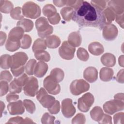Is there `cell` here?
Here are the masks:
<instances>
[{
    "mask_svg": "<svg viewBox=\"0 0 124 124\" xmlns=\"http://www.w3.org/2000/svg\"><path fill=\"white\" fill-rule=\"evenodd\" d=\"M72 19L81 27H91L102 30L106 25L103 11L86 1H83L74 10Z\"/></svg>",
    "mask_w": 124,
    "mask_h": 124,
    "instance_id": "cell-1",
    "label": "cell"
},
{
    "mask_svg": "<svg viewBox=\"0 0 124 124\" xmlns=\"http://www.w3.org/2000/svg\"><path fill=\"white\" fill-rule=\"evenodd\" d=\"M35 26L38 36L42 39L49 36L53 31V27L49 24L47 19L44 17H40L36 20Z\"/></svg>",
    "mask_w": 124,
    "mask_h": 124,
    "instance_id": "cell-2",
    "label": "cell"
},
{
    "mask_svg": "<svg viewBox=\"0 0 124 124\" xmlns=\"http://www.w3.org/2000/svg\"><path fill=\"white\" fill-rule=\"evenodd\" d=\"M24 16L32 19L38 17L41 15L40 6L33 1H28L24 4L22 8Z\"/></svg>",
    "mask_w": 124,
    "mask_h": 124,
    "instance_id": "cell-3",
    "label": "cell"
},
{
    "mask_svg": "<svg viewBox=\"0 0 124 124\" xmlns=\"http://www.w3.org/2000/svg\"><path fill=\"white\" fill-rule=\"evenodd\" d=\"M36 98L42 106L46 108H50L55 103L54 97L48 94L47 93L43 88H41L36 94Z\"/></svg>",
    "mask_w": 124,
    "mask_h": 124,
    "instance_id": "cell-4",
    "label": "cell"
},
{
    "mask_svg": "<svg viewBox=\"0 0 124 124\" xmlns=\"http://www.w3.org/2000/svg\"><path fill=\"white\" fill-rule=\"evenodd\" d=\"M89 89V84L82 79L74 80L70 85V92L74 95H78L87 92Z\"/></svg>",
    "mask_w": 124,
    "mask_h": 124,
    "instance_id": "cell-5",
    "label": "cell"
},
{
    "mask_svg": "<svg viewBox=\"0 0 124 124\" xmlns=\"http://www.w3.org/2000/svg\"><path fill=\"white\" fill-rule=\"evenodd\" d=\"M103 108L106 113L112 115L118 111L123 110L124 109V101L115 99L114 100H111L105 103L103 106Z\"/></svg>",
    "mask_w": 124,
    "mask_h": 124,
    "instance_id": "cell-6",
    "label": "cell"
},
{
    "mask_svg": "<svg viewBox=\"0 0 124 124\" xmlns=\"http://www.w3.org/2000/svg\"><path fill=\"white\" fill-rule=\"evenodd\" d=\"M94 101V96L91 93H86L78 99V108L81 112H87L93 104Z\"/></svg>",
    "mask_w": 124,
    "mask_h": 124,
    "instance_id": "cell-7",
    "label": "cell"
},
{
    "mask_svg": "<svg viewBox=\"0 0 124 124\" xmlns=\"http://www.w3.org/2000/svg\"><path fill=\"white\" fill-rule=\"evenodd\" d=\"M28 59L27 55L23 52H18L11 56V69L20 68L24 66Z\"/></svg>",
    "mask_w": 124,
    "mask_h": 124,
    "instance_id": "cell-8",
    "label": "cell"
},
{
    "mask_svg": "<svg viewBox=\"0 0 124 124\" xmlns=\"http://www.w3.org/2000/svg\"><path fill=\"white\" fill-rule=\"evenodd\" d=\"M58 83L49 75L44 79L43 85L45 89L49 93L56 95L59 93L61 91V87Z\"/></svg>",
    "mask_w": 124,
    "mask_h": 124,
    "instance_id": "cell-9",
    "label": "cell"
},
{
    "mask_svg": "<svg viewBox=\"0 0 124 124\" xmlns=\"http://www.w3.org/2000/svg\"><path fill=\"white\" fill-rule=\"evenodd\" d=\"M38 83L37 78L34 77H31L23 87V90L27 96L34 97L38 90Z\"/></svg>",
    "mask_w": 124,
    "mask_h": 124,
    "instance_id": "cell-10",
    "label": "cell"
},
{
    "mask_svg": "<svg viewBox=\"0 0 124 124\" xmlns=\"http://www.w3.org/2000/svg\"><path fill=\"white\" fill-rule=\"evenodd\" d=\"M75 51V47L70 45L67 41H64L59 49V53L62 59L70 60L74 58Z\"/></svg>",
    "mask_w": 124,
    "mask_h": 124,
    "instance_id": "cell-11",
    "label": "cell"
},
{
    "mask_svg": "<svg viewBox=\"0 0 124 124\" xmlns=\"http://www.w3.org/2000/svg\"><path fill=\"white\" fill-rule=\"evenodd\" d=\"M62 112L63 115L67 118L74 116L76 112V108L72 104V100L70 98L63 99L62 102Z\"/></svg>",
    "mask_w": 124,
    "mask_h": 124,
    "instance_id": "cell-12",
    "label": "cell"
},
{
    "mask_svg": "<svg viewBox=\"0 0 124 124\" xmlns=\"http://www.w3.org/2000/svg\"><path fill=\"white\" fill-rule=\"evenodd\" d=\"M118 29L112 24L106 25L103 28V37L107 41L114 40L118 35Z\"/></svg>",
    "mask_w": 124,
    "mask_h": 124,
    "instance_id": "cell-13",
    "label": "cell"
},
{
    "mask_svg": "<svg viewBox=\"0 0 124 124\" xmlns=\"http://www.w3.org/2000/svg\"><path fill=\"white\" fill-rule=\"evenodd\" d=\"M24 106L22 100H19L17 101L9 103L7 106V108L11 115H20L25 111Z\"/></svg>",
    "mask_w": 124,
    "mask_h": 124,
    "instance_id": "cell-14",
    "label": "cell"
},
{
    "mask_svg": "<svg viewBox=\"0 0 124 124\" xmlns=\"http://www.w3.org/2000/svg\"><path fill=\"white\" fill-rule=\"evenodd\" d=\"M108 7L111 9L115 15L124 14V0H112L108 2Z\"/></svg>",
    "mask_w": 124,
    "mask_h": 124,
    "instance_id": "cell-15",
    "label": "cell"
},
{
    "mask_svg": "<svg viewBox=\"0 0 124 124\" xmlns=\"http://www.w3.org/2000/svg\"><path fill=\"white\" fill-rule=\"evenodd\" d=\"M83 78L90 83L95 82L98 78V71L97 69L92 66L87 67L83 72Z\"/></svg>",
    "mask_w": 124,
    "mask_h": 124,
    "instance_id": "cell-16",
    "label": "cell"
},
{
    "mask_svg": "<svg viewBox=\"0 0 124 124\" xmlns=\"http://www.w3.org/2000/svg\"><path fill=\"white\" fill-rule=\"evenodd\" d=\"M24 31L19 27L13 28L10 31L8 39L13 41H19L24 35Z\"/></svg>",
    "mask_w": 124,
    "mask_h": 124,
    "instance_id": "cell-17",
    "label": "cell"
},
{
    "mask_svg": "<svg viewBox=\"0 0 124 124\" xmlns=\"http://www.w3.org/2000/svg\"><path fill=\"white\" fill-rule=\"evenodd\" d=\"M48 70V65L44 62H39L36 63L34 70V75L35 77L41 78L45 76Z\"/></svg>",
    "mask_w": 124,
    "mask_h": 124,
    "instance_id": "cell-18",
    "label": "cell"
},
{
    "mask_svg": "<svg viewBox=\"0 0 124 124\" xmlns=\"http://www.w3.org/2000/svg\"><path fill=\"white\" fill-rule=\"evenodd\" d=\"M68 43L73 47L79 46L82 42V38L79 31H74L70 33L68 37Z\"/></svg>",
    "mask_w": 124,
    "mask_h": 124,
    "instance_id": "cell-19",
    "label": "cell"
},
{
    "mask_svg": "<svg viewBox=\"0 0 124 124\" xmlns=\"http://www.w3.org/2000/svg\"><path fill=\"white\" fill-rule=\"evenodd\" d=\"M89 52L95 56H99L102 54L104 51L103 45L98 42H93L89 44L88 46Z\"/></svg>",
    "mask_w": 124,
    "mask_h": 124,
    "instance_id": "cell-20",
    "label": "cell"
},
{
    "mask_svg": "<svg viewBox=\"0 0 124 124\" xmlns=\"http://www.w3.org/2000/svg\"><path fill=\"white\" fill-rule=\"evenodd\" d=\"M102 63L107 67H113L116 63L115 56L110 53H106L103 54L100 59Z\"/></svg>",
    "mask_w": 124,
    "mask_h": 124,
    "instance_id": "cell-21",
    "label": "cell"
},
{
    "mask_svg": "<svg viewBox=\"0 0 124 124\" xmlns=\"http://www.w3.org/2000/svg\"><path fill=\"white\" fill-rule=\"evenodd\" d=\"M46 46L50 48H56L61 44L60 38L56 35H49L45 40Z\"/></svg>",
    "mask_w": 124,
    "mask_h": 124,
    "instance_id": "cell-22",
    "label": "cell"
},
{
    "mask_svg": "<svg viewBox=\"0 0 124 124\" xmlns=\"http://www.w3.org/2000/svg\"><path fill=\"white\" fill-rule=\"evenodd\" d=\"M113 70L108 67H103L100 71V79L105 82L110 81L113 78Z\"/></svg>",
    "mask_w": 124,
    "mask_h": 124,
    "instance_id": "cell-23",
    "label": "cell"
},
{
    "mask_svg": "<svg viewBox=\"0 0 124 124\" xmlns=\"http://www.w3.org/2000/svg\"><path fill=\"white\" fill-rule=\"evenodd\" d=\"M17 27L21 28L25 32L31 31L33 28V23L30 20L27 18H23L18 21L16 24Z\"/></svg>",
    "mask_w": 124,
    "mask_h": 124,
    "instance_id": "cell-24",
    "label": "cell"
},
{
    "mask_svg": "<svg viewBox=\"0 0 124 124\" xmlns=\"http://www.w3.org/2000/svg\"><path fill=\"white\" fill-rule=\"evenodd\" d=\"M104 112L101 107L95 106L90 111V115L92 119L96 122H99L102 118Z\"/></svg>",
    "mask_w": 124,
    "mask_h": 124,
    "instance_id": "cell-25",
    "label": "cell"
},
{
    "mask_svg": "<svg viewBox=\"0 0 124 124\" xmlns=\"http://www.w3.org/2000/svg\"><path fill=\"white\" fill-rule=\"evenodd\" d=\"M46 44L45 40L42 38L37 39L33 43L32 49L34 53L42 50H45L46 48Z\"/></svg>",
    "mask_w": 124,
    "mask_h": 124,
    "instance_id": "cell-26",
    "label": "cell"
},
{
    "mask_svg": "<svg viewBox=\"0 0 124 124\" xmlns=\"http://www.w3.org/2000/svg\"><path fill=\"white\" fill-rule=\"evenodd\" d=\"M74 9L69 6H66L62 8L61 10V14L63 19L66 21H69L72 18Z\"/></svg>",
    "mask_w": 124,
    "mask_h": 124,
    "instance_id": "cell-27",
    "label": "cell"
},
{
    "mask_svg": "<svg viewBox=\"0 0 124 124\" xmlns=\"http://www.w3.org/2000/svg\"><path fill=\"white\" fill-rule=\"evenodd\" d=\"M22 85L18 81L17 78H15L9 84V90L10 93H20L22 89Z\"/></svg>",
    "mask_w": 124,
    "mask_h": 124,
    "instance_id": "cell-28",
    "label": "cell"
},
{
    "mask_svg": "<svg viewBox=\"0 0 124 124\" xmlns=\"http://www.w3.org/2000/svg\"><path fill=\"white\" fill-rule=\"evenodd\" d=\"M103 14L106 21V25L111 24V22L115 19V14L108 7H106L103 11Z\"/></svg>",
    "mask_w": 124,
    "mask_h": 124,
    "instance_id": "cell-29",
    "label": "cell"
},
{
    "mask_svg": "<svg viewBox=\"0 0 124 124\" xmlns=\"http://www.w3.org/2000/svg\"><path fill=\"white\" fill-rule=\"evenodd\" d=\"M49 75L58 82H60L63 79L64 73L62 69L59 68H55L51 70Z\"/></svg>",
    "mask_w": 124,
    "mask_h": 124,
    "instance_id": "cell-30",
    "label": "cell"
},
{
    "mask_svg": "<svg viewBox=\"0 0 124 124\" xmlns=\"http://www.w3.org/2000/svg\"><path fill=\"white\" fill-rule=\"evenodd\" d=\"M14 5L9 0H0V11L1 13L8 14L13 9Z\"/></svg>",
    "mask_w": 124,
    "mask_h": 124,
    "instance_id": "cell-31",
    "label": "cell"
},
{
    "mask_svg": "<svg viewBox=\"0 0 124 124\" xmlns=\"http://www.w3.org/2000/svg\"><path fill=\"white\" fill-rule=\"evenodd\" d=\"M35 123L30 118L23 119L21 117L16 116L11 118L6 124H34Z\"/></svg>",
    "mask_w": 124,
    "mask_h": 124,
    "instance_id": "cell-32",
    "label": "cell"
},
{
    "mask_svg": "<svg viewBox=\"0 0 124 124\" xmlns=\"http://www.w3.org/2000/svg\"><path fill=\"white\" fill-rule=\"evenodd\" d=\"M11 56L8 54H3L0 58V66L3 69H8L11 66Z\"/></svg>",
    "mask_w": 124,
    "mask_h": 124,
    "instance_id": "cell-33",
    "label": "cell"
},
{
    "mask_svg": "<svg viewBox=\"0 0 124 124\" xmlns=\"http://www.w3.org/2000/svg\"><path fill=\"white\" fill-rule=\"evenodd\" d=\"M20 47V41H13L9 39H7L6 44V49L11 52H14L18 50Z\"/></svg>",
    "mask_w": 124,
    "mask_h": 124,
    "instance_id": "cell-34",
    "label": "cell"
},
{
    "mask_svg": "<svg viewBox=\"0 0 124 124\" xmlns=\"http://www.w3.org/2000/svg\"><path fill=\"white\" fill-rule=\"evenodd\" d=\"M42 11L44 15L47 17V18L52 16L53 15L57 13V10L56 8L54 7V5L50 4H47L45 5L43 8Z\"/></svg>",
    "mask_w": 124,
    "mask_h": 124,
    "instance_id": "cell-35",
    "label": "cell"
},
{
    "mask_svg": "<svg viewBox=\"0 0 124 124\" xmlns=\"http://www.w3.org/2000/svg\"><path fill=\"white\" fill-rule=\"evenodd\" d=\"M34 53V56L36 59L41 62H49L50 60L49 54L45 50H42L36 52Z\"/></svg>",
    "mask_w": 124,
    "mask_h": 124,
    "instance_id": "cell-36",
    "label": "cell"
},
{
    "mask_svg": "<svg viewBox=\"0 0 124 124\" xmlns=\"http://www.w3.org/2000/svg\"><path fill=\"white\" fill-rule=\"evenodd\" d=\"M36 63V61L35 59H31L27 62L25 66V72L27 75L31 76L34 74V68Z\"/></svg>",
    "mask_w": 124,
    "mask_h": 124,
    "instance_id": "cell-37",
    "label": "cell"
},
{
    "mask_svg": "<svg viewBox=\"0 0 124 124\" xmlns=\"http://www.w3.org/2000/svg\"><path fill=\"white\" fill-rule=\"evenodd\" d=\"M11 17L15 20H21L23 18L24 16L22 13V8L20 7H16L10 12Z\"/></svg>",
    "mask_w": 124,
    "mask_h": 124,
    "instance_id": "cell-38",
    "label": "cell"
},
{
    "mask_svg": "<svg viewBox=\"0 0 124 124\" xmlns=\"http://www.w3.org/2000/svg\"><path fill=\"white\" fill-rule=\"evenodd\" d=\"M31 36L28 34H24L20 40V47L22 49L29 48L31 45Z\"/></svg>",
    "mask_w": 124,
    "mask_h": 124,
    "instance_id": "cell-39",
    "label": "cell"
},
{
    "mask_svg": "<svg viewBox=\"0 0 124 124\" xmlns=\"http://www.w3.org/2000/svg\"><path fill=\"white\" fill-rule=\"evenodd\" d=\"M77 55L80 60L84 62L88 61L89 58V54L88 52L85 49L82 47L78 48L77 52Z\"/></svg>",
    "mask_w": 124,
    "mask_h": 124,
    "instance_id": "cell-40",
    "label": "cell"
},
{
    "mask_svg": "<svg viewBox=\"0 0 124 124\" xmlns=\"http://www.w3.org/2000/svg\"><path fill=\"white\" fill-rule=\"evenodd\" d=\"M23 105L26 110L30 113L32 114L35 110V105L31 100L25 99L23 101Z\"/></svg>",
    "mask_w": 124,
    "mask_h": 124,
    "instance_id": "cell-41",
    "label": "cell"
},
{
    "mask_svg": "<svg viewBox=\"0 0 124 124\" xmlns=\"http://www.w3.org/2000/svg\"><path fill=\"white\" fill-rule=\"evenodd\" d=\"M108 2V0H91V4L94 7L103 11L106 8Z\"/></svg>",
    "mask_w": 124,
    "mask_h": 124,
    "instance_id": "cell-42",
    "label": "cell"
},
{
    "mask_svg": "<svg viewBox=\"0 0 124 124\" xmlns=\"http://www.w3.org/2000/svg\"><path fill=\"white\" fill-rule=\"evenodd\" d=\"M55 117L47 112L45 113L41 118V123L43 124H53Z\"/></svg>",
    "mask_w": 124,
    "mask_h": 124,
    "instance_id": "cell-43",
    "label": "cell"
},
{
    "mask_svg": "<svg viewBox=\"0 0 124 124\" xmlns=\"http://www.w3.org/2000/svg\"><path fill=\"white\" fill-rule=\"evenodd\" d=\"M86 122V118L84 114L79 113L77 114L72 120V124H85Z\"/></svg>",
    "mask_w": 124,
    "mask_h": 124,
    "instance_id": "cell-44",
    "label": "cell"
},
{
    "mask_svg": "<svg viewBox=\"0 0 124 124\" xmlns=\"http://www.w3.org/2000/svg\"><path fill=\"white\" fill-rule=\"evenodd\" d=\"M13 79V76L8 70H4L1 72L0 76V81L4 80L8 82H10Z\"/></svg>",
    "mask_w": 124,
    "mask_h": 124,
    "instance_id": "cell-45",
    "label": "cell"
},
{
    "mask_svg": "<svg viewBox=\"0 0 124 124\" xmlns=\"http://www.w3.org/2000/svg\"><path fill=\"white\" fill-rule=\"evenodd\" d=\"M0 96L1 97L6 94L8 91L9 90V86L8 84V82L4 80L0 81Z\"/></svg>",
    "mask_w": 124,
    "mask_h": 124,
    "instance_id": "cell-46",
    "label": "cell"
},
{
    "mask_svg": "<svg viewBox=\"0 0 124 124\" xmlns=\"http://www.w3.org/2000/svg\"><path fill=\"white\" fill-rule=\"evenodd\" d=\"M83 0H66V5L73 8L74 10L77 9L82 3Z\"/></svg>",
    "mask_w": 124,
    "mask_h": 124,
    "instance_id": "cell-47",
    "label": "cell"
},
{
    "mask_svg": "<svg viewBox=\"0 0 124 124\" xmlns=\"http://www.w3.org/2000/svg\"><path fill=\"white\" fill-rule=\"evenodd\" d=\"M60 104L59 101H58V100H56L54 104L50 108H48V111L50 113L54 114H56L59 113V112L60 111Z\"/></svg>",
    "mask_w": 124,
    "mask_h": 124,
    "instance_id": "cell-48",
    "label": "cell"
},
{
    "mask_svg": "<svg viewBox=\"0 0 124 124\" xmlns=\"http://www.w3.org/2000/svg\"><path fill=\"white\" fill-rule=\"evenodd\" d=\"M124 112H118L113 116L114 124H124Z\"/></svg>",
    "mask_w": 124,
    "mask_h": 124,
    "instance_id": "cell-49",
    "label": "cell"
},
{
    "mask_svg": "<svg viewBox=\"0 0 124 124\" xmlns=\"http://www.w3.org/2000/svg\"><path fill=\"white\" fill-rule=\"evenodd\" d=\"M47 19L48 21L53 25H56L59 23L61 20V17L59 13H57L52 16L48 17Z\"/></svg>",
    "mask_w": 124,
    "mask_h": 124,
    "instance_id": "cell-50",
    "label": "cell"
},
{
    "mask_svg": "<svg viewBox=\"0 0 124 124\" xmlns=\"http://www.w3.org/2000/svg\"><path fill=\"white\" fill-rule=\"evenodd\" d=\"M6 100L8 102L11 103L12 102L16 101L19 98V95L14 93H10L6 96Z\"/></svg>",
    "mask_w": 124,
    "mask_h": 124,
    "instance_id": "cell-51",
    "label": "cell"
},
{
    "mask_svg": "<svg viewBox=\"0 0 124 124\" xmlns=\"http://www.w3.org/2000/svg\"><path fill=\"white\" fill-rule=\"evenodd\" d=\"M111 117L106 114H104L101 120L98 122L99 124H112Z\"/></svg>",
    "mask_w": 124,
    "mask_h": 124,
    "instance_id": "cell-52",
    "label": "cell"
},
{
    "mask_svg": "<svg viewBox=\"0 0 124 124\" xmlns=\"http://www.w3.org/2000/svg\"><path fill=\"white\" fill-rule=\"evenodd\" d=\"M25 70V67L24 66L20 68H17V69H11V71L15 77H17L19 76L20 75H22L23 74Z\"/></svg>",
    "mask_w": 124,
    "mask_h": 124,
    "instance_id": "cell-53",
    "label": "cell"
},
{
    "mask_svg": "<svg viewBox=\"0 0 124 124\" xmlns=\"http://www.w3.org/2000/svg\"><path fill=\"white\" fill-rule=\"evenodd\" d=\"M116 22L122 28H124V14L120 15H116L115 18Z\"/></svg>",
    "mask_w": 124,
    "mask_h": 124,
    "instance_id": "cell-54",
    "label": "cell"
},
{
    "mask_svg": "<svg viewBox=\"0 0 124 124\" xmlns=\"http://www.w3.org/2000/svg\"><path fill=\"white\" fill-rule=\"evenodd\" d=\"M116 80L119 83H124V69L118 72L116 76Z\"/></svg>",
    "mask_w": 124,
    "mask_h": 124,
    "instance_id": "cell-55",
    "label": "cell"
},
{
    "mask_svg": "<svg viewBox=\"0 0 124 124\" xmlns=\"http://www.w3.org/2000/svg\"><path fill=\"white\" fill-rule=\"evenodd\" d=\"M53 3L56 6L62 7L64 5H66V0H53Z\"/></svg>",
    "mask_w": 124,
    "mask_h": 124,
    "instance_id": "cell-56",
    "label": "cell"
},
{
    "mask_svg": "<svg viewBox=\"0 0 124 124\" xmlns=\"http://www.w3.org/2000/svg\"><path fill=\"white\" fill-rule=\"evenodd\" d=\"M0 46H2L4 43H5V41L6 39V34L2 31H0Z\"/></svg>",
    "mask_w": 124,
    "mask_h": 124,
    "instance_id": "cell-57",
    "label": "cell"
},
{
    "mask_svg": "<svg viewBox=\"0 0 124 124\" xmlns=\"http://www.w3.org/2000/svg\"><path fill=\"white\" fill-rule=\"evenodd\" d=\"M114 98L115 99L124 101V93H117L114 95Z\"/></svg>",
    "mask_w": 124,
    "mask_h": 124,
    "instance_id": "cell-58",
    "label": "cell"
},
{
    "mask_svg": "<svg viewBox=\"0 0 124 124\" xmlns=\"http://www.w3.org/2000/svg\"><path fill=\"white\" fill-rule=\"evenodd\" d=\"M119 63L121 66L124 67V56L123 55H122L119 57Z\"/></svg>",
    "mask_w": 124,
    "mask_h": 124,
    "instance_id": "cell-59",
    "label": "cell"
},
{
    "mask_svg": "<svg viewBox=\"0 0 124 124\" xmlns=\"http://www.w3.org/2000/svg\"><path fill=\"white\" fill-rule=\"evenodd\" d=\"M0 112H1V115H0V117L2 116V112H3V110H4V108H5V104L2 101H0Z\"/></svg>",
    "mask_w": 124,
    "mask_h": 124,
    "instance_id": "cell-60",
    "label": "cell"
}]
</instances>
